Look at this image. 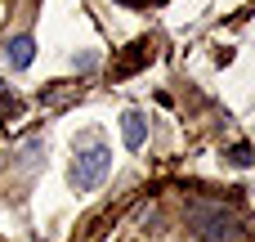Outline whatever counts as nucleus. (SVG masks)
<instances>
[{
  "instance_id": "20e7f679",
  "label": "nucleus",
  "mask_w": 255,
  "mask_h": 242,
  "mask_svg": "<svg viewBox=\"0 0 255 242\" xmlns=\"http://www.w3.org/2000/svg\"><path fill=\"white\" fill-rule=\"evenodd\" d=\"M31 58H36V40H31L27 31H18V36H9V40H4V63H9L13 72H27V67H31Z\"/></svg>"
},
{
  "instance_id": "7ed1b4c3",
  "label": "nucleus",
  "mask_w": 255,
  "mask_h": 242,
  "mask_svg": "<svg viewBox=\"0 0 255 242\" xmlns=\"http://www.w3.org/2000/svg\"><path fill=\"white\" fill-rule=\"evenodd\" d=\"M157 58V40H134V45H126L121 54H117V63H112V76L117 81H126V76H134V72H143L148 63Z\"/></svg>"
},
{
  "instance_id": "39448f33",
  "label": "nucleus",
  "mask_w": 255,
  "mask_h": 242,
  "mask_svg": "<svg viewBox=\"0 0 255 242\" xmlns=\"http://www.w3.org/2000/svg\"><path fill=\"white\" fill-rule=\"evenodd\" d=\"M121 139H126L130 153H139V148L148 144V117H143L139 108H130V112L121 117Z\"/></svg>"
},
{
  "instance_id": "f03ea898",
  "label": "nucleus",
  "mask_w": 255,
  "mask_h": 242,
  "mask_svg": "<svg viewBox=\"0 0 255 242\" xmlns=\"http://www.w3.org/2000/svg\"><path fill=\"white\" fill-rule=\"evenodd\" d=\"M108 171H112V148H108V144H99V139H90V144H81V148H76L67 180H72V189H76V193H90V189H99V184L108 180Z\"/></svg>"
},
{
  "instance_id": "f257e3e1",
  "label": "nucleus",
  "mask_w": 255,
  "mask_h": 242,
  "mask_svg": "<svg viewBox=\"0 0 255 242\" xmlns=\"http://www.w3.org/2000/svg\"><path fill=\"white\" fill-rule=\"evenodd\" d=\"M184 225L197 242H238L242 238V220L238 211L220 207V202H188L184 207Z\"/></svg>"
},
{
  "instance_id": "423d86ee",
  "label": "nucleus",
  "mask_w": 255,
  "mask_h": 242,
  "mask_svg": "<svg viewBox=\"0 0 255 242\" xmlns=\"http://www.w3.org/2000/svg\"><path fill=\"white\" fill-rule=\"evenodd\" d=\"M72 99H81V81H76V85H72V81H54V90L40 94L45 108H63V103H72Z\"/></svg>"
},
{
  "instance_id": "1a4fd4ad",
  "label": "nucleus",
  "mask_w": 255,
  "mask_h": 242,
  "mask_svg": "<svg viewBox=\"0 0 255 242\" xmlns=\"http://www.w3.org/2000/svg\"><path fill=\"white\" fill-rule=\"evenodd\" d=\"M126 4H148V0H126Z\"/></svg>"
},
{
  "instance_id": "0eeeda50",
  "label": "nucleus",
  "mask_w": 255,
  "mask_h": 242,
  "mask_svg": "<svg viewBox=\"0 0 255 242\" xmlns=\"http://www.w3.org/2000/svg\"><path fill=\"white\" fill-rule=\"evenodd\" d=\"M13 117H18V99L4 90V94H0V126H4V121H13Z\"/></svg>"
},
{
  "instance_id": "6e6552de",
  "label": "nucleus",
  "mask_w": 255,
  "mask_h": 242,
  "mask_svg": "<svg viewBox=\"0 0 255 242\" xmlns=\"http://www.w3.org/2000/svg\"><path fill=\"white\" fill-rule=\"evenodd\" d=\"M251 162H255V157H251V144H233V166H242V171H247Z\"/></svg>"
}]
</instances>
